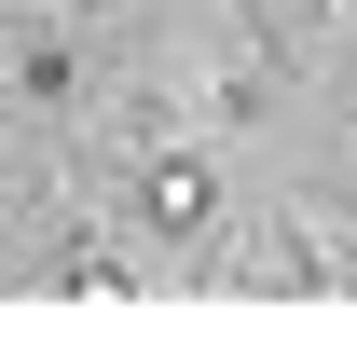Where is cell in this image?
Here are the masks:
<instances>
[{
    "instance_id": "obj_1",
    "label": "cell",
    "mask_w": 357,
    "mask_h": 357,
    "mask_svg": "<svg viewBox=\"0 0 357 357\" xmlns=\"http://www.w3.org/2000/svg\"><path fill=\"white\" fill-rule=\"evenodd\" d=\"M206 206H220V192H206V165H192V151H165V165H151V220H165V234H206Z\"/></svg>"
}]
</instances>
